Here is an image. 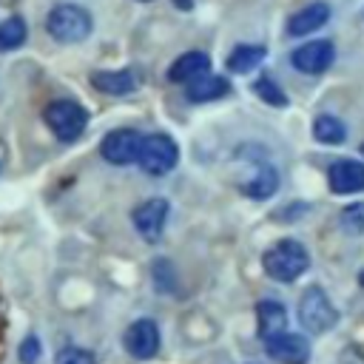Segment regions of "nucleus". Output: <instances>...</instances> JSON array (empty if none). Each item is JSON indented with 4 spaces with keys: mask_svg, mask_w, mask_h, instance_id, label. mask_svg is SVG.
Returning a JSON list of instances; mask_svg holds the SVG:
<instances>
[{
    "mask_svg": "<svg viewBox=\"0 0 364 364\" xmlns=\"http://www.w3.org/2000/svg\"><path fill=\"white\" fill-rule=\"evenodd\" d=\"M327 20H330V6H327V3H307L304 9H299V11L287 20V34L304 37V34H310V31H318Z\"/></svg>",
    "mask_w": 364,
    "mask_h": 364,
    "instance_id": "obj_12",
    "label": "nucleus"
},
{
    "mask_svg": "<svg viewBox=\"0 0 364 364\" xmlns=\"http://www.w3.org/2000/svg\"><path fill=\"white\" fill-rule=\"evenodd\" d=\"M333 193H358L364 191V165L355 159H336L327 171Z\"/></svg>",
    "mask_w": 364,
    "mask_h": 364,
    "instance_id": "obj_11",
    "label": "nucleus"
},
{
    "mask_svg": "<svg viewBox=\"0 0 364 364\" xmlns=\"http://www.w3.org/2000/svg\"><path fill=\"white\" fill-rule=\"evenodd\" d=\"M159 341L162 338H159V327H156L154 318H136L125 330V336H122V344H125V350L134 358H151V355H156Z\"/></svg>",
    "mask_w": 364,
    "mask_h": 364,
    "instance_id": "obj_9",
    "label": "nucleus"
},
{
    "mask_svg": "<svg viewBox=\"0 0 364 364\" xmlns=\"http://www.w3.org/2000/svg\"><path fill=\"white\" fill-rule=\"evenodd\" d=\"M336 57V48L330 40H310L304 46H299L293 54H290V63L293 68H299L301 74H324L330 68Z\"/></svg>",
    "mask_w": 364,
    "mask_h": 364,
    "instance_id": "obj_7",
    "label": "nucleus"
},
{
    "mask_svg": "<svg viewBox=\"0 0 364 364\" xmlns=\"http://www.w3.org/2000/svg\"><path fill=\"white\" fill-rule=\"evenodd\" d=\"M54 364H97L94 361V355L88 353V350H82V347H63L60 353H57V361Z\"/></svg>",
    "mask_w": 364,
    "mask_h": 364,
    "instance_id": "obj_23",
    "label": "nucleus"
},
{
    "mask_svg": "<svg viewBox=\"0 0 364 364\" xmlns=\"http://www.w3.org/2000/svg\"><path fill=\"white\" fill-rule=\"evenodd\" d=\"M264 350L270 358H276L279 364H307L310 358V344L304 336L299 333H279V336H270L264 338Z\"/></svg>",
    "mask_w": 364,
    "mask_h": 364,
    "instance_id": "obj_10",
    "label": "nucleus"
},
{
    "mask_svg": "<svg viewBox=\"0 0 364 364\" xmlns=\"http://www.w3.org/2000/svg\"><path fill=\"white\" fill-rule=\"evenodd\" d=\"M313 136L321 142V145H341L344 136H347V128L338 117L333 114H321L316 122H313Z\"/></svg>",
    "mask_w": 364,
    "mask_h": 364,
    "instance_id": "obj_19",
    "label": "nucleus"
},
{
    "mask_svg": "<svg viewBox=\"0 0 364 364\" xmlns=\"http://www.w3.org/2000/svg\"><path fill=\"white\" fill-rule=\"evenodd\" d=\"M91 14L77 3H57L46 17V31L57 43H80L91 34Z\"/></svg>",
    "mask_w": 364,
    "mask_h": 364,
    "instance_id": "obj_2",
    "label": "nucleus"
},
{
    "mask_svg": "<svg viewBox=\"0 0 364 364\" xmlns=\"http://www.w3.org/2000/svg\"><path fill=\"white\" fill-rule=\"evenodd\" d=\"M37 358H40V341H37V336H26L23 344H20V361L34 364Z\"/></svg>",
    "mask_w": 364,
    "mask_h": 364,
    "instance_id": "obj_24",
    "label": "nucleus"
},
{
    "mask_svg": "<svg viewBox=\"0 0 364 364\" xmlns=\"http://www.w3.org/2000/svg\"><path fill=\"white\" fill-rule=\"evenodd\" d=\"M139 145H142V134L134 128H114L102 136L100 154L105 162L111 165H134L139 156Z\"/></svg>",
    "mask_w": 364,
    "mask_h": 364,
    "instance_id": "obj_6",
    "label": "nucleus"
},
{
    "mask_svg": "<svg viewBox=\"0 0 364 364\" xmlns=\"http://www.w3.org/2000/svg\"><path fill=\"white\" fill-rule=\"evenodd\" d=\"M361 154H364V145H361Z\"/></svg>",
    "mask_w": 364,
    "mask_h": 364,
    "instance_id": "obj_26",
    "label": "nucleus"
},
{
    "mask_svg": "<svg viewBox=\"0 0 364 364\" xmlns=\"http://www.w3.org/2000/svg\"><path fill=\"white\" fill-rule=\"evenodd\" d=\"M338 222H341V228H344L347 233H364V202L347 205V208L341 210Z\"/></svg>",
    "mask_w": 364,
    "mask_h": 364,
    "instance_id": "obj_22",
    "label": "nucleus"
},
{
    "mask_svg": "<svg viewBox=\"0 0 364 364\" xmlns=\"http://www.w3.org/2000/svg\"><path fill=\"white\" fill-rule=\"evenodd\" d=\"M43 119H46L48 131L57 139H63V142L80 139L85 125H88L85 108L80 102H74V100H54V102H48L46 111H43Z\"/></svg>",
    "mask_w": 364,
    "mask_h": 364,
    "instance_id": "obj_3",
    "label": "nucleus"
},
{
    "mask_svg": "<svg viewBox=\"0 0 364 364\" xmlns=\"http://www.w3.org/2000/svg\"><path fill=\"white\" fill-rule=\"evenodd\" d=\"M276 188H279V173L270 165H259V171L245 182V193L253 199H267L276 193Z\"/></svg>",
    "mask_w": 364,
    "mask_h": 364,
    "instance_id": "obj_18",
    "label": "nucleus"
},
{
    "mask_svg": "<svg viewBox=\"0 0 364 364\" xmlns=\"http://www.w3.org/2000/svg\"><path fill=\"white\" fill-rule=\"evenodd\" d=\"M264 57H267V48H264V46L245 43V46H236V48L228 54V68L236 71V74H247V71H253Z\"/></svg>",
    "mask_w": 364,
    "mask_h": 364,
    "instance_id": "obj_17",
    "label": "nucleus"
},
{
    "mask_svg": "<svg viewBox=\"0 0 364 364\" xmlns=\"http://www.w3.org/2000/svg\"><path fill=\"white\" fill-rule=\"evenodd\" d=\"M253 91L259 94V100H264L267 105H276V108H282V105H287V94L270 80V77H259L256 80V85H253Z\"/></svg>",
    "mask_w": 364,
    "mask_h": 364,
    "instance_id": "obj_21",
    "label": "nucleus"
},
{
    "mask_svg": "<svg viewBox=\"0 0 364 364\" xmlns=\"http://www.w3.org/2000/svg\"><path fill=\"white\" fill-rule=\"evenodd\" d=\"M176 162H179V145H176L168 134H148V136H142L136 165H139L145 173L162 176V173L173 171Z\"/></svg>",
    "mask_w": 364,
    "mask_h": 364,
    "instance_id": "obj_5",
    "label": "nucleus"
},
{
    "mask_svg": "<svg viewBox=\"0 0 364 364\" xmlns=\"http://www.w3.org/2000/svg\"><path fill=\"white\" fill-rule=\"evenodd\" d=\"M208 68H210V57L205 51H185L171 63L168 80L171 82H191V80L208 74Z\"/></svg>",
    "mask_w": 364,
    "mask_h": 364,
    "instance_id": "obj_13",
    "label": "nucleus"
},
{
    "mask_svg": "<svg viewBox=\"0 0 364 364\" xmlns=\"http://www.w3.org/2000/svg\"><path fill=\"white\" fill-rule=\"evenodd\" d=\"M358 282H361V284H364V270H361V276H358Z\"/></svg>",
    "mask_w": 364,
    "mask_h": 364,
    "instance_id": "obj_25",
    "label": "nucleus"
},
{
    "mask_svg": "<svg viewBox=\"0 0 364 364\" xmlns=\"http://www.w3.org/2000/svg\"><path fill=\"white\" fill-rule=\"evenodd\" d=\"M142 3H148V0H142Z\"/></svg>",
    "mask_w": 364,
    "mask_h": 364,
    "instance_id": "obj_27",
    "label": "nucleus"
},
{
    "mask_svg": "<svg viewBox=\"0 0 364 364\" xmlns=\"http://www.w3.org/2000/svg\"><path fill=\"white\" fill-rule=\"evenodd\" d=\"M168 202L165 199H148V202H142V205H136L134 208V213H131V219H134V228H136V233L145 239V242H156L159 236H162V228H165V219H168Z\"/></svg>",
    "mask_w": 364,
    "mask_h": 364,
    "instance_id": "obj_8",
    "label": "nucleus"
},
{
    "mask_svg": "<svg viewBox=\"0 0 364 364\" xmlns=\"http://www.w3.org/2000/svg\"><path fill=\"white\" fill-rule=\"evenodd\" d=\"M299 321H301V327L307 333H316V336L336 327L338 310L333 307L330 296L318 284H313V287H307L301 293V299H299Z\"/></svg>",
    "mask_w": 364,
    "mask_h": 364,
    "instance_id": "obj_4",
    "label": "nucleus"
},
{
    "mask_svg": "<svg viewBox=\"0 0 364 364\" xmlns=\"http://www.w3.org/2000/svg\"><path fill=\"white\" fill-rule=\"evenodd\" d=\"M26 43V23L20 17L0 20V51H11Z\"/></svg>",
    "mask_w": 364,
    "mask_h": 364,
    "instance_id": "obj_20",
    "label": "nucleus"
},
{
    "mask_svg": "<svg viewBox=\"0 0 364 364\" xmlns=\"http://www.w3.org/2000/svg\"><path fill=\"white\" fill-rule=\"evenodd\" d=\"M91 85L97 91H105L111 97H125L131 91H136V74L131 68H117V71H94L91 74Z\"/></svg>",
    "mask_w": 364,
    "mask_h": 364,
    "instance_id": "obj_14",
    "label": "nucleus"
},
{
    "mask_svg": "<svg viewBox=\"0 0 364 364\" xmlns=\"http://www.w3.org/2000/svg\"><path fill=\"white\" fill-rule=\"evenodd\" d=\"M228 91H230V82H228L225 77L202 74V77H196V80L188 82L185 100H188V102H210V100H222Z\"/></svg>",
    "mask_w": 364,
    "mask_h": 364,
    "instance_id": "obj_15",
    "label": "nucleus"
},
{
    "mask_svg": "<svg viewBox=\"0 0 364 364\" xmlns=\"http://www.w3.org/2000/svg\"><path fill=\"white\" fill-rule=\"evenodd\" d=\"M256 318H259L262 338H270V336H279L287 330V310H284V304H279L273 299H264L256 304Z\"/></svg>",
    "mask_w": 364,
    "mask_h": 364,
    "instance_id": "obj_16",
    "label": "nucleus"
},
{
    "mask_svg": "<svg viewBox=\"0 0 364 364\" xmlns=\"http://www.w3.org/2000/svg\"><path fill=\"white\" fill-rule=\"evenodd\" d=\"M310 264V256H307V247L296 239H282L276 245H270L264 253H262V267L270 279L276 282H296Z\"/></svg>",
    "mask_w": 364,
    "mask_h": 364,
    "instance_id": "obj_1",
    "label": "nucleus"
}]
</instances>
